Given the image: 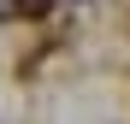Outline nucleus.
Masks as SVG:
<instances>
[{"instance_id": "1", "label": "nucleus", "mask_w": 130, "mask_h": 124, "mask_svg": "<svg viewBox=\"0 0 130 124\" xmlns=\"http://www.w3.org/2000/svg\"><path fill=\"white\" fill-rule=\"evenodd\" d=\"M53 0H18V12H47Z\"/></svg>"}]
</instances>
